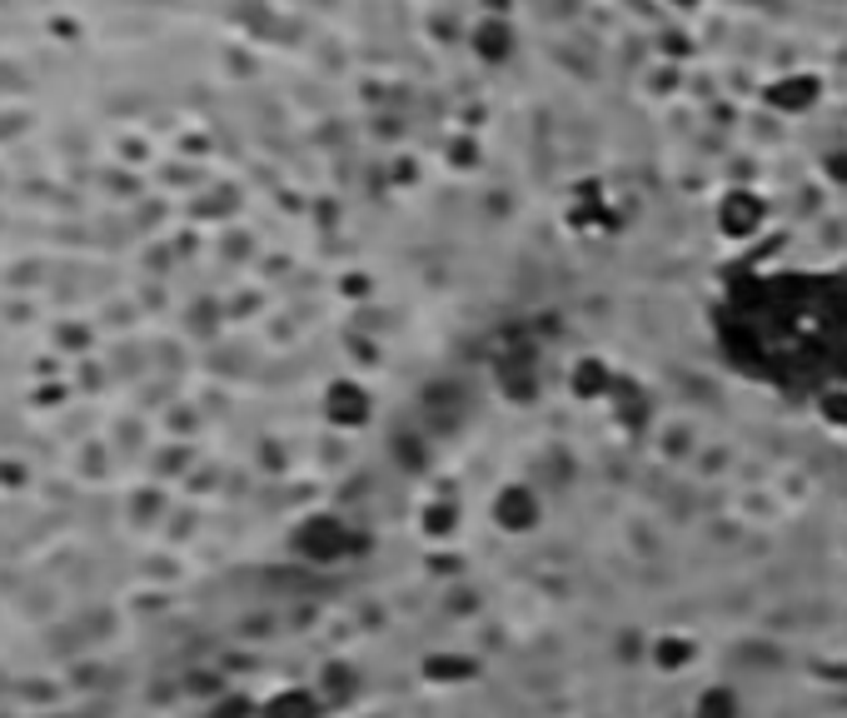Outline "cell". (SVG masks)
<instances>
[{
	"label": "cell",
	"instance_id": "1",
	"mask_svg": "<svg viewBox=\"0 0 847 718\" xmlns=\"http://www.w3.org/2000/svg\"><path fill=\"white\" fill-rule=\"evenodd\" d=\"M295 549L305 559H315V564H334V559H344L354 549V534L344 530L340 519H305L295 530Z\"/></svg>",
	"mask_w": 847,
	"mask_h": 718
},
{
	"label": "cell",
	"instance_id": "2",
	"mask_svg": "<svg viewBox=\"0 0 847 718\" xmlns=\"http://www.w3.org/2000/svg\"><path fill=\"white\" fill-rule=\"evenodd\" d=\"M324 414H330L334 424H365L369 419V400L359 385H334L330 400H324Z\"/></svg>",
	"mask_w": 847,
	"mask_h": 718
},
{
	"label": "cell",
	"instance_id": "3",
	"mask_svg": "<svg viewBox=\"0 0 847 718\" xmlns=\"http://www.w3.org/2000/svg\"><path fill=\"white\" fill-rule=\"evenodd\" d=\"M758 215H763V205H758L753 195H728L723 210H719V220H723V230H733V235H748V230L758 224Z\"/></svg>",
	"mask_w": 847,
	"mask_h": 718
},
{
	"label": "cell",
	"instance_id": "4",
	"mask_svg": "<svg viewBox=\"0 0 847 718\" xmlns=\"http://www.w3.org/2000/svg\"><path fill=\"white\" fill-rule=\"evenodd\" d=\"M499 524H504V530H529L533 524V499L524 495V489H508L504 499H499Z\"/></svg>",
	"mask_w": 847,
	"mask_h": 718
},
{
	"label": "cell",
	"instance_id": "5",
	"mask_svg": "<svg viewBox=\"0 0 847 718\" xmlns=\"http://www.w3.org/2000/svg\"><path fill=\"white\" fill-rule=\"evenodd\" d=\"M315 714H319V704L305 689H290V694L270 698V708H265V718H315Z\"/></svg>",
	"mask_w": 847,
	"mask_h": 718
},
{
	"label": "cell",
	"instance_id": "6",
	"mask_svg": "<svg viewBox=\"0 0 847 718\" xmlns=\"http://www.w3.org/2000/svg\"><path fill=\"white\" fill-rule=\"evenodd\" d=\"M812 95H818V81H808V75H793V81L773 85V90H768V100H773V106H783V110H798V106H808Z\"/></svg>",
	"mask_w": 847,
	"mask_h": 718
},
{
	"label": "cell",
	"instance_id": "7",
	"mask_svg": "<svg viewBox=\"0 0 847 718\" xmlns=\"http://www.w3.org/2000/svg\"><path fill=\"white\" fill-rule=\"evenodd\" d=\"M479 56H489V60H504L508 56V31L499 21L479 25Z\"/></svg>",
	"mask_w": 847,
	"mask_h": 718
},
{
	"label": "cell",
	"instance_id": "8",
	"mask_svg": "<svg viewBox=\"0 0 847 718\" xmlns=\"http://www.w3.org/2000/svg\"><path fill=\"white\" fill-rule=\"evenodd\" d=\"M703 714L708 718H728L733 714V694H719V689H713V694H708V704H703Z\"/></svg>",
	"mask_w": 847,
	"mask_h": 718
},
{
	"label": "cell",
	"instance_id": "9",
	"mask_svg": "<svg viewBox=\"0 0 847 718\" xmlns=\"http://www.w3.org/2000/svg\"><path fill=\"white\" fill-rule=\"evenodd\" d=\"M823 410H827V419L833 424H847V394H827Z\"/></svg>",
	"mask_w": 847,
	"mask_h": 718
},
{
	"label": "cell",
	"instance_id": "10",
	"mask_svg": "<svg viewBox=\"0 0 847 718\" xmlns=\"http://www.w3.org/2000/svg\"><path fill=\"white\" fill-rule=\"evenodd\" d=\"M683 5H688V0H683Z\"/></svg>",
	"mask_w": 847,
	"mask_h": 718
}]
</instances>
